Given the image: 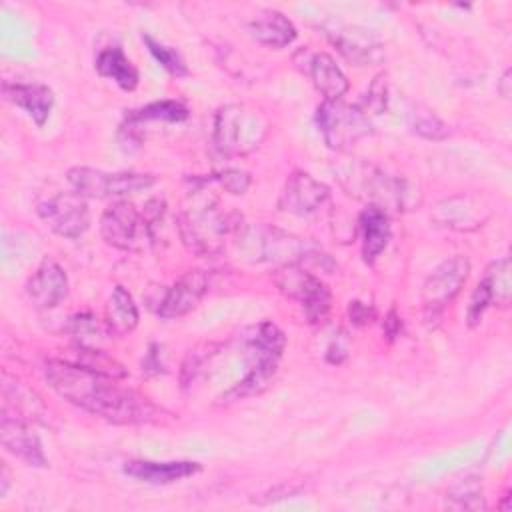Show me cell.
Here are the masks:
<instances>
[{
	"label": "cell",
	"mask_w": 512,
	"mask_h": 512,
	"mask_svg": "<svg viewBox=\"0 0 512 512\" xmlns=\"http://www.w3.org/2000/svg\"><path fill=\"white\" fill-rule=\"evenodd\" d=\"M48 384L74 406L114 424H148L160 410L140 392L118 384V378L86 370L66 360H50L44 368Z\"/></svg>",
	"instance_id": "cell-1"
},
{
	"label": "cell",
	"mask_w": 512,
	"mask_h": 512,
	"mask_svg": "<svg viewBox=\"0 0 512 512\" xmlns=\"http://www.w3.org/2000/svg\"><path fill=\"white\" fill-rule=\"evenodd\" d=\"M242 228V218L234 210H224L216 198L202 196L178 216L182 242L198 256H212L224 248V238Z\"/></svg>",
	"instance_id": "cell-2"
},
{
	"label": "cell",
	"mask_w": 512,
	"mask_h": 512,
	"mask_svg": "<svg viewBox=\"0 0 512 512\" xmlns=\"http://www.w3.org/2000/svg\"><path fill=\"white\" fill-rule=\"evenodd\" d=\"M236 240L238 248L246 256H252V260L256 262H280L302 266L304 262L322 264L324 260H328V254L314 242L286 234L270 226H242L236 232Z\"/></svg>",
	"instance_id": "cell-3"
},
{
	"label": "cell",
	"mask_w": 512,
	"mask_h": 512,
	"mask_svg": "<svg viewBox=\"0 0 512 512\" xmlns=\"http://www.w3.org/2000/svg\"><path fill=\"white\" fill-rule=\"evenodd\" d=\"M340 182L348 190V194L368 202V206L388 210H406L410 206V186L406 180L398 176H390L382 172L380 168L366 164V162H354L340 170Z\"/></svg>",
	"instance_id": "cell-4"
},
{
	"label": "cell",
	"mask_w": 512,
	"mask_h": 512,
	"mask_svg": "<svg viewBox=\"0 0 512 512\" xmlns=\"http://www.w3.org/2000/svg\"><path fill=\"white\" fill-rule=\"evenodd\" d=\"M268 132L264 114L248 104H226L214 116V146L224 156L254 152Z\"/></svg>",
	"instance_id": "cell-5"
},
{
	"label": "cell",
	"mask_w": 512,
	"mask_h": 512,
	"mask_svg": "<svg viewBox=\"0 0 512 512\" xmlns=\"http://www.w3.org/2000/svg\"><path fill=\"white\" fill-rule=\"evenodd\" d=\"M274 284L284 296L296 300L302 306L304 316L310 324H322L328 318L332 300L330 290L318 276L308 272L304 266L282 264L274 272Z\"/></svg>",
	"instance_id": "cell-6"
},
{
	"label": "cell",
	"mask_w": 512,
	"mask_h": 512,
	"mask_svg": "<svg viewBox=\"0 0 512 512\" xmlns=\"http://www.w3.org/2000/svg\"><path fill=\"white\" fill-rule=\"evenodd\" d=\"M316 124L328 148L346 152L360 138L372 132L370 118L354 104L342 100H324L316 110Z\"/></svg>",
	"instance_id": "cell-7"
},
{
	"label": "cell",
	"mask_w": 512,
	"mask_h": 512,
	"mask_svg": "<svg viewBox=\"0 0 512 512\" xmlns=\"http://www.w3.org/2000/svg\"><path fill=\"white\" fill-rule=\"evenodd\" d=\"M68 182L84 198H108L146 190L156 182L152 174L140 172H104L88 166L68 170Z\"/></svg>",
	"instance_id": "cell-8"
},
{
	"label": "cell",
	"mask_w": 512,
	"mask_h": 512,
	"mask_svg": "<svg viewBox=\"0 0 512 512\" xmlns=\"http://www.w3.org/2000/svg\"><path fill=\"white\" fill-rule=\"evenodd\" d=\"M470 274V262L466 256L456 254L440 262L424 280L422 306L428 318H436L462 290Z\"/></svg>",
	"instance_id": "cell-9"
},
{
	"label": "cell",
	"mask_w": 512,
	"mask_h": 512,
	"mask_svg": "<svg viewBox=\"0 0 512 512\" xmlns=\"http://www.w3.org/2000/svg\"><path fill=\"white\" fill-rule=\"evenodd\" d=\"M208 292V276L202 270H188L170 288H154L146 294L148 306L162 318H178L198 306Z\"/></svg>",
	"instance_id": "cell-10"
},
{
	"label": "cell",
	"mask_w": 512,
	"mask_h": 512,
	"mask_svg": "<svg viewBox=\"0 0 512 512\" xmlns=\"http://www.w3.org/2000/svg\"><path fill=\"white\" fill-rule=\"evenodd\" d=\"M100 234L106 244L118 250H134L140 246L142 238L152 240L144 214L126 200H118L104 210L100 218Z\"/></svg>",
	"instance_id": "cell-11"
},
{
	"label": "cell",
	"mask_w": 512,
	"mask_h": 512,
	"mask_svg": "<svg viewBox=\"0 0 512 512\" xmlns=\"http://www.w3.org/2000/svg\"><path fill=\"white\" fill-rule=\"evenodd\" d=\"M38 214L52 232L64 238H78L90 226L88 204L78 192H58L50 196L38 206Z\"/></svg>",
	"instance_id": "cell-12"
},
{
	"label": "cell",
	"mask_w": 512,
	"mask_h": 512,
	"mask_svg": "<svg viewBox=\"0 0 512 512\" xmlns=\"http://www.w3.org/2000/svg\"><path fill=\"white\" fill-rule=\"evenodd\" d=\"M510 292H512L510 260L504 256V258H498V260L490 262L488 268L484 270L482 280L476 284V288L470 296L468 312H466L468 326H476L482 320L484 312L492 304L506 306L508 300H510Z\"/></svg>",
	"instance_id": "cell-13"
},
{
	"label": "cell",
	"mask_w": 512,
	"mask_h": 512,
	"mask_svg": "<svg viewBox=\"0 0 512 512\" xmlns=\"http://www.w3.org/2000/svg\"><path fill=\"white\" fill-rule=\"evenodd\" d=\"M330 196V190L326 184L312 178L308 172H292L284 184V190L280 194L278 206L284 212L306 216L316 212Z\"/></svg>",
	"instance_id": "cell-14"
},
{
	"label": "cell",
	"mask_w": 512,
	"mask_h": 512,
	"mask_svg": "<svg viewBox=\"0 0 512 512\" xmlns=\"http://www.w3.org/2000/svg\"><path fill=\"white\" fill-rule=\"evenodd\" d=\"M490 216L488 206L474 194H460L436 204L432 220L450 230H474Z\"/></svg>",
	"instance_id": "cell-15"
},
{
	"label": "cell",
	"mask_w": 512,
	"mask_h": 512,
	"mask_svg": "<svg viewBox=\"0 0 512 512\" xmlns=\"http://www.w3.org/2000/svg\"><path fill=\"white\" fill-rule=\"evenodd\" d=\"M26 294L36 308H54L68 294V276L54 260H44L26 282Z\"/></svg>",
	"instance_id": "cell-16"
},
{
	"label": "cell",
	"mask_w": 512,
	"mask_h": 512,
	"mask_svg": "<svg viewBox=\"0 0 512 512\" xmlns=\"http://www.w3.org/2000/svg\"><path fill=\"white\" fill-rule=\"evenodd\" d=\"M0 440H2V446L10 454L20 458L24 464L38 466V468L46 466V456H44L40 438L20 418H12L8 414L2 416Z\"/></svg>",
	"instance_id": "cell-17"
},
{
	"label": "cell",
	"mask_w": 512,
	"mask_h": 512,
	"mask_svg": "<svg viewBox=\"0 0 512 512\" xmlns=\"http://www.w3.org/2000/svg\"><path fill=\"white\" fill-rule=\"evenodd\" d=\"M328 36L342 56L354 64H372L382 58V44L366 30L336 24L334 28H328Z\"/></svg>",
	"instance_id": "cell-18"
},
{
	"label": "cell",
	"mask_w": 512,
	"mask_h": 512,
	"mask_svg": "<svg viewBox=\"0 0 512 512\" xmlns=\"http://www.w3.org/2000/svg\"><path fill=\"white\" fill-rule=\"evenodd\" d=\"M198 470H200V464L190 460H174V462L130 460L124 464V472L128 476L148 484H172L196 474Z\"/></svg>",
	"instance_id": "cell-19"
},
{
	"label": "cell",
	"mask_w": 512,
	"mask_h": 512,
	"mask_svg": "<svg viewBox=\"0 0 512 512\" xmlns=\"http://www.w3.org/2000/svg\"><path fill=\"white\" fill-rule=\"evenodd\" d=\"M316 90L324 96V100H340L348 90V80L334 58L326 52H314L306 58L304 66Z\"/></svg>",
	"instance_id": "cell-20"
},
{
	"label": "cell",
	"mask_w": 512,
	"mask_h": 512,
	"mask_svg": "<svg viewBox=\"0 0 512 512\" xmlns=\"http://www.w3.org/2000/svg\"><path fill=\"white\" fill-rule=\"evenodd\" d=\"M2 92L6 100L20 106L38 126H44V122L50 116V110L54 106V94L44 84H2Z\"/></svg>",
	"instance_id": "cell-21"
},
{
	"label": "cell",
	"mask_w": 512,
	"mask_h": 512,
	"mask_svg": "<svg viewBox=\"0 0 512 512\" xmlns=\"http://www.w3.org/2000/svg\"><path fill=\"white\" fill-rule=\"evenodd\" d=\"M362 234V258L372 264L390 240V218L388 212L376 206H366L358 218Z\"/></svg>",
	"instance_id": "cell-22"
},
{
	"label": "cell",
	"mask_w": 512,
	"mask_h": 512,
	"mask_svg": "<svg viewBox=\"0 0 512 512\" xmlns=\"http://www.w3.org/2000/svg\"><path fill=\"white\" fill-rule=\"evenodd\" d=\"M138 324V308L124 286H116L106 304L104 330L110 336H126Z\"/></svg>",
	"instance_id": "cell-23"
},
{
	"label": "cell",
	"mask_w": 512,
	"mask_h": 512,
	"mask_svg": "<svg viewBox=\"0 0 512 512\" xmlns=\"http://www.w3.org/2000/svg\"><path fill=\"white\" fill-rule=\"evenodd\" d=\"M250 32L260 44L270 48H284L296 38L294 24L276 10L262 12L258 18H254L250 22Z\"/></svg>",
	"instance_id": "cell-24"
},
{
	"label": "cell",
	"mask_w": 512,
	"mask_h": 512,
	"mask_svg": "<svg viewBox=\"0 0 512 512\" xmlns=\"http://www.w3.org/2000/svg\"><path fill=\"white\" fill-rule=\"evenodd\" d=\"M96 70L100 76L116 82L122 90L130 92L138 86V70L118 46L104 48L96 56Z\"/></svg>",
	"instance_id": "cell-25"
},
{
	"label": "cell",
	"mask_w": 512,
	"mask_h": 512,
	"mask_svg": "<svg viewBox=\"0 0 512 512\" xmlns=\"http://www.w3.org/2000/svg\"><path fill=\"white\" fill-rule=\"evenodd\" d=\"M276 370H278L276 358H256V364L250 368V372L238 384H234L222 396V400L232 402V400H242V398H250L264 392L272 382Z\"/></svg>",
	"instance_id": "cell-26"
},
{
	"label": "cell",
	"mask_w": 512,
	"mask_h": 512,
	"mask_svg": "<svg viewBox=\"0 0 512 512\" xmlns=\"http://www.w3.org/2000/svg\"><path fill=\"white\" fill-rule=\"evenodd\" d=\"M188 118V108L178 100H158L146 104L138 110H130L126 114L128 128H136L146 120H162V122H182Z\"/></svg>",
	"instance_id": "cell-27"
},
{
	"label": "cell",
	"mask_w": 512,
	"mask_h": 512,
	"mask_svg": "<svg viewBox=\"0 0 512 512\" xmlns=\"http://www.w3.org/2000/svg\"><path fill=\"white\" fill-rule=\"evenodd\" d=\"M246 344L254 352L256 358H276V360H280L286 338H284V332L276 324L260 322L246 336Z\"/></svg>",
	"instance_id": "cell-28"
},
{
	"label": "cell",
	"mask_w": 512,
	"mask_h": 512,
	"mask_svg": "<svg viewBox=\"0 0 512 512\" xmlns=\"http://www.w3.org/2000/svg\"><path fill=\"white\" fill-rule=\"evenodd\" d=\"M64 360L72 362L76 366H82L86 370H94V372L108 374V376H114V378H124L126 376V368L118 360H114L112 356L98 350L96 346L76 344L72 348V356H66Z\"/></svg>",
	"instance_id": "cell-29"
},
{
	"label": "cell",
	"mask_w": 512,
	"mask_h": 512,
	"mask_svg": "<svg viewBox=\"0 0 512 512\" xmlns=\"http://www.w3.org/2000/svg\"><path fill=\"white\" fill-rule=\"evenodd\" d=\"M446 502L450 508H464V510H484L486 502L482 496V484L478 478H464L456 486H452L446 494Z\"/></svg>",
	"instance_id": "cell-30"
},
{
	"label": "cell",
	"mask_w": 512,
	"mask_h": 512,
	"mask_svg": "<svg viewBox=\"0 0 512 512\" xmlns=\"http://www.w3.org/2000/svg\"><path fill=\"white\" fill-rule=\"evenodd\" d=\"M142 40H144V44L148 46L150 54H152L170 74H174V76H184V74H186V64H184L182 56H180L174 48L164 46L162 42L154 40L150 34H142Z\"/></svg>",
	"instance_id": "cell-31"
},
{
	"label": "cell",
	"mask_w": 512,
	"mask_h": 512,
	"mask_svg": "<svg viewBox=\"0 0 512 512\" xmlns=\"http://www.w3.org/2000/svg\"><path fill=\"white\" fill-rule=\"evenodd\" d=\"M414 130L430 140H442L448 136V126L428 108L414 110Z\"/></svg>",
	"instance_id": "cell-32"
},
{
	"label": "cell",
	"mask_w": 512,
	"mask_h": 512,
	"mask_svg": "<svg viewBox=\"0 0 512 512\" xmlns=\"http://www.w3.org/2000/svg\"><path fill=\"white\" fill-rule=\"evenodd\" d=\"M386 92H388V86H386V76L380 74L372 80L368 92L364 94V98L356 104L368 118L372 114H380L384 108H386Z\"/></svg>",
	"instance_id": "cell-33"
},
{
	"label": "cell",
	"mask_w": 512,
	"mask_h": 512,
	"mask_svg": "<svg viewBox=\"0 0 512 512\" xmlns=\"http://www.w3.org/2000/svg\"><path fill=\"white\" fill-rule=\"evenodd\" d=\"M70 332L82 346H96V338L100 334V326L94 316L90 314H78L70 320Z\"/></svg>",
	"instance_id": "cell-34"
},
{
	"label": "cell",
	"mask_w": 512,
	"mask_h": 512,
	"mask_svg": "<svg viewBox=\"0 0 512 512\" xmlns=\"http://www.w3.org/2000/svg\"><path fill=\"white\" fill-rule=\"evenodd\" d=\"M210 182H218L230 194H244L250 186V174L242 170H222L208 176Z\"/></svg>",
	"instance_id": "cell-35"
},
{
	"label": "cell",
	"mask_w": 512,
	"mask_h": 512,
	"mask_svg": "<svg viewBox=\"0 0 512 512\" xmlns=\"http://www.w3.org/2000/svg\"><path fill=\"white\" fill-rule=\"evenodd\" d=\"M374 316H376L374 308L368 306V304H364V302H360V300H354V302H350V306H348V318H350V322L356 324V326H366V324H370V322L374 320Z\"/></svg>",
	"instance_id": "cell-36"
},
{
	"label": "cell",
	"mask_w": 512,
	"mask_h": 512,
	"mask_svg": "<svg viewBox=\"0 0 512 512\" xmlns=\"http://www.w3.org/2000/svg\"><path fill=\"white\" fill-rule=\"evenodd\" d=\"M142 372L144 374H160L164 372V362H162V354H160V346L152 344L146 358L142 360Z\"/></svg>",
	"instance_id": "cell-37"
},
{
	"label": "cell",
	"mask_w": 512,
	"mask_h": 512,
	"mask_svg": "<svg viewBox=\"0 0 512 512\" xmlns=\"http://www.w3.org/2000/svg\"><path fill=\"white\" fill-rule=\"evenodd\" d=\"M400 328H402L400 316H398L396 310L392 308V310L386 314V320H384V334L388 336V340H394V338L400 334Z\"/></svg>",
	"instance_id": "cell-38"
},
{
	"label": "cell",
	"mask_w": 512,
	"mask_h": 512,
	"mask_svg": "<svg viewBox=\"0 0 512 512\" xmlns=\"http://www.w3.org/2000/svg\"><path fill=\"white\" fill-rule=\"evenodd\" d=\"M344 356H346V348H344V346H340L338 342H332V344L328 346V354H326V358H328L330 362L338 364V362H342V360H344Z\"/></svg>",
	"instance_id": "cell-39"
},
{
	"label": "cell",
	"mask_w": 512,
	"mask_h": 512,
	"mask_svg": "<svg viewBox=\"0 0 512 512\" xmlns=\"http://www.w3.org/2000/svg\"><path fill=\"white\" fill-rule=\"evenodd\" d=\"M498 90H500V94H502L504 98L510 96V70L504 72V76H502V80H500V84H498Z\"/></svg>",
	"instance_id": "cell-40"
}]
</instances>
